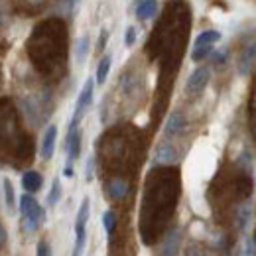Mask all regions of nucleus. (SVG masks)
Instances as JSON below:
<instances>
[{"label": "nucleus", "instance_id": "nucleus-1", "mask_svg": "<svg viewBox=\"0 0 256 256\" xmlns=\"http://www.w3.org/2000/svg\"><path fill=\"white\" fill-rule=\"evenodd\" d=\"M190 24H192L190 4L186 0H170L164 16L146 44L148 56L152 60L162 56L164 67H172V65L178 67L186 48V40L190 36Z\"/></svg>", "mask_w": 256, "mask_h": 256}, {"label": "nucleus", "instance_id": "nucleus-2", "mask_svg": "<svg viewBox=\"0 0 256 256\" xmlns=\"http://www.w3.org/2000/svg\"><path fill=\"white\" fill-rule=\"evenodd\" d=\"M69 34L62 18L40 22L28 38V56L44 75H62L67 65Z\"/></svg>", "mask_w": 256, "mask_h": 256}, {"label": "nucleus", "instance_id": "nucleus-3", "mask_svg": "<svg viewBox=\"0 0 256 256\" xmlns=\"http://www.w3.org/2000/svg\"><path fill=\"white\" fill-rule=\"evenodd\" d=\"M176 197H178V178L176 174L168 172L166 168L154 170L152 176L148 178V186H146V195H144V215H152V217H160L170 211H174L176 205Z\"/></svg>", "mask_w": 256, "mask_h": 256}, {"label": "nucleus", "instance_id": "nucleus-4", "mask_svg": "<svg viewBox=\"0 0 256 256\" xmlns=\"http://www.w3.org/2000/svg\"><path fill=\"white\" fill-rule=\"evenodd\" d=\"M20 213H22V226L28 232L38 230L40 224L46 221V211L34 199L32 193H24L22 195V199H20Z\"/></svg>", "mask_w": 256, "mask_h": 256}, {"label": "nucleus", "instance_id": "nucleus-5", "mask_svg": "<svg viewBox=\"0 0 256 256\" xmlns=\"http://www.w3.org/2000/svg\"><path fill=\"white\" fill-rule=\"evenodd\" d=\"M219 40H221V32H217V30H205V32L199 34L197 40H195V44H193V52H192L193 62H201L207 56H211L213 46Z\"/></svg>", "mask_w": 256, "mask_h": 256}, {"label": "nucleus", "instance_id": "nucleus-6", "mask_svg": "<svg viewBox=\"0 0 256 256\" xmlns=\"http://www.w3.org/2000/svg\"><path fill=\"white\" fill-rule=\"evenodd\" d=\"M93 93H95V81H93V79H87L85 85H83V89H81V93L77 96V104H75V112H73L71 124L79 126L83 114L87 112V108H89L91 102H93Z\"/></svg>", "mask_w": 256, "mask_h": 256}, {"label": "nucleus", "instance_id": "nucleus-7", "mask_svg": "<svg viewBox=\"0 0 256 256\" xmlns=\"http://www.w3.org/2000/svg\"><path fill=\"white\" fill-rule=\"evenodd\" d=\"M256 65V38L246 40L238 52V60H236V69L240 75H250Z\"/></svg>", "mask_w": 256, "mask_h": 256}, {"label": "nucleus", "instance_id": "nucleus-8", "mask_svg": "<svg viewBox=\"0 0 256 256\" xmlns=\"http://www.w3.org/2000/svg\"><path fill=\"white\" fill-rule=\"evenodd\" d=\"M209 79H211L209 67H197L192 75H190V79H188V85H186L188 95H199V93H203V89L207 87Z\"/></svg>", "mask_w": 256, "mask_h": 256}, {"label": "nucleus", "instance_id": "nucleus-9", "mask_svg": "<svg viewBox=\"0 0 256 256\" xmlns=\"http://www.w3.org/2000/svg\"><path fill=\"white\" fill-rule=\"evenodd\" d=\"M65 148H67V162H75L79 158V154H81V130H79V126L69 124Z\"/></svg>", "mask_w": 256, "mask_h": 256}, {"label": "nucleus", "instance_id": "nucleus-10", "mask_svg": "<svg viewBox=\"0 0 256 256\" xmlns=\"http://www.w3.org/2000/svg\"><path fill=\"white\" fill-rule=\"evenodd\" d=\"M104 193H106L108 199L120 201V199H124L128 193H130V184H128L124 178H112V180L106 182Z\"/></svg>", "mask_w": 256, "mask_h": 256}, {"label": "nucleus", "instance_id": "nucleus-11", "mask_svg": "<svg viewBox=\"0 0 256 256\" xmlns=\"http://www.w3.org/2000/svg\"><path fill=\"white\" fill-rule=\"evenodd\" d=\"M184 130H186V116H184V112H182V110H174V112L168 116V120H166L164 134H166L168 138H176V136H180Z\"/></svg>", "mask_w": 256, "mask_h": 256}, {"label": "nucleus", "instance_id": "nucleus-12", "mask_svg": "<svg viewBox=\"0 0 256 256\" xmlns=\"http://www.w3.org/2000/svg\"><path fill=\"white\" fill-rule=\"evenodd\" d=\"M178 160V152L170 142H162L154 152V166H172Z\"/></svg>", "mask_w": 256, "mask_h": 256}, {"label": "nucleus", "instance_id": "nucleus-13", "mask_svg": "<svg viewBox=\"0 0 256 256\" xmlns=\"http://www.w3.org/2000/svg\"><path fill=\"white\" fill-rule=\"evenodd\" d=\"M50 0H12V6L18 14H24V16H32L38 14Z\"/></svg>", "mask_w": 256, "mask_h": 256}, {"label": "nucleus", "instance_id": "nucleus-14", "mask_svg": "<svg viewBox=\"0 0 256 256\" xmlns=\"http://www.w3.org/2000/svg\"><path fill=\"white\" fill-rule=\"evenodd\" d=\"M56 140H58V126L52 124V126H48L46 134H44V140H42V158L44 160H50L54 156Z\"/></svg>", "mask_w": 256, "mask_h": 256}, {"label": "nucleus", "instance_id": "nucleus-15", "mask_svg": "<svg viewBox=\"0 0 256 256\" xmlns=\"http://www.w3.org/2000/svg\"><path fill=\"white\" fill-rule=\"evenodd\" d=\"M42 184H44V180H42V176L38 174V172H26L24 176H22V188L26 190L28 193H36L40 192V188H42Z\"/></svg>", "mask_w": 256, "mask_h": 256}, {"label": "nucleus", "instance_id": "nucleus-16", "mask_svg": "<svg viewBox=\"0 0 256 256\" xmlns=\"http://www.w3.org/2000/svg\"><path fill=\"white\" fill-rule=\"evenodd\" d=\"M156 10H158V0H142L136 8V18L138 20H150L152 16H156Z\"/></svg>", "mask_w": 256, "mask_h": 256}, {"label": "nucleus", "instance_id": "nucleus-17", "mask_svg": "<svg viewBox=\"0 0 256 256\" xmlns=\"http://www.w3.org/2000/svg\"><path fill=\"white\" fill-rule=\"evenodd\" d=\"M248 126L252 132V138L256 142V73L252 79V89H250V96H248Z\"/></svg>", "mask_w": 256, "mask_h": 256}, {"label": "nucleus", "instance_id": "nucleus-18", "mask_svg": "<svg viewBox=\"0 0 256 256\" xmlns=\"http://www.w3.org/2000/svg\"><path fill=\"white\" fill-rule=\"evenodd\" d=\"M178 246H180V232L178 230H172L168 236H166V242H164V254L172 256L178 252Z\"/></svg>", "mask_w": 256, "mask_h": 256}, {"label": "nucleus", "instance_id": "nucleus-19", "mask_svg": "<svg viewBox=\"0 0 256 256\" xmlns=\"http://www.w3.org/2000/svg\"><path fill=\"white\" fill-rule=\"evenodd\" d=\"M110 64H112L110 56H102V60L98 62V67H96V83H98V85H102V83L106 81L108 71H110Z\"/></svg>", "mask_w": 256, "mask_h": 256}, {"label": "nucleus", "instance_id": "nucleus-20", "mask_svg": "<svg viewBox=\"0 0 256 256\" xmlns=\"http://www.w3.org/2000/svg\"><path fill=\"white\" fill-rule=\"evenodd\" d=\"M89 209H91V201L89 197L83 199L79 211H77V219H75V226H87V221H89Z\"/></svg>", "mask_w": 256, "mask_h": 256}, {"label": "nucleus", "instance_id": "nucleus-21", "mask_svg": "<svg viewBox=\"0 0 256 256\" xmlns=\"http://www.w3.org/2000/svg\"><path fill=\"white\" fill-rule=\"evenodd\" d=\"M60 199H62V184H60V180H54L50 195H48V205L50 207H56L60 203Z\"/></svg>", "mask_w": 256, "mask_h": 256}, {"label": "nucleus", "instance_id": "nucleus-22", "mask_svg": "<svg viewBox=\"0 0 256 256\" xmlns=\"http://www.w3.org/2000/svg\"><path fill=\"white\" fill-rule=\"evenodd\" d=\"M102 226H104L108 236L114 232V228H116V215H114V211H104L102 213Z\"/></svg>", "mask_w": 256, "mask_h": 256}, {"label": "nucleus", "instance_id": "nucleus-23", "mask_svg": "<svg viewBox=\"0 0 256 256\" xmlns=\"http://www.w3.org/2000/svg\"><path fill=\"white\" fill-rule=\"evenodd\" d=\"M4 199H6L8 209H14V205H16V195H14V188H12V182H10V180H4Z\"/></svg>", "mask_w": 256, "mask_h": 256}, {"label": "nucleus", "instance_id": "nucleus-24", "mask_svg": "<svg viewBox=\"0 0 256 256\" xmlns=\"http://www.w3.org/2000/svg\"><path fill=\"white\" fill-rule=\"evenodd\" d=\"M87 52H89V38L83 36L79 42H77V62L83 64L85 58H87Z\"/></svg>", "mask_w": 256, "mask_h": 256}, {"label": "nucleus", "instance_id": "nucleus-25", "mask_svg": "<svg viewBox=\"0 0 256 256\" xmlns=\"http://www.w3.org/2000/svg\"><path fill=\"white\" fill-rule=\"evenodd\" d=\"M36 256H52V246L46 240H40L36 248Z\"/></svg>", "mask_w": 256, "mask_h": 256}, {"label": "nucleus", "instance_id": "nucleus-26", "mask_svg": "<svg viewBox=\"0 0 256 256\" xmlns=\"http://www.w3.org/2000/svg\"><path fill=\"white\" fill-rule=\"evenodd\" d=\"M134 42H136V30H134V26H130L126 30V38H124V44H126L128 48H132L134 46Z\"/></svg>", "mask_w": 256, "mask_h": 256}, {"label": "nucleus", "instance_id": "nucleus-27", "mask_svg": "<svg viewBox=\"0 0 256 256\" xmlns=\"http://www.w3.org/2000/svg\"><path fill=\"white\" fill-rule=\"evenodd\" d=\"M85 180H87V182H91V180H93V158H89V162H87V170H85Z\"/></svg>", "mask_w": 256, "mask_h": 256}, {"label": "nucleus", "instance_id": "nucleus-28", "mask_svg": "<svg viewBox=\"0 0 256 256\" xmlns=\"http://www.w3.org/2000/svg\"><path fill=\"white\" fill-rule=\"evenodd\" d=\"M246 254H248V256L256 254V242H254V240H250V238L246 240Z\"/></svg>", "mask_w": 256, "mask_h": 256}, {"label": "nucleus", "instance_id": "nucleus-29", "mask_svg": "<svg viewBox=\"0 0 256 256\" xmlns=\"http://www.w3.org/2000/svg\"><path fill=\"white\" fill-rule=\"evenodd\" d=\"M106 38H108V32H100V40H98V50H102L106 46Z\"/></svg>", "mask_w": 256, "mask_h": 256}, {"label": "nucleus", "instance_id": "nucleus-30", "mask_svg": "<svg viewBox=\"0 0 256 256\" xmlns=\"http://www.w3.org/2000/svg\"><path fill=\"white\" fill-rule=\"evenodd\" d=\"M6 238H8V236H6V230H4V226L0 223V248L6 244Z\"/></svg>", "mask_w": 256, "mask_h": 256}, {"label": "nucleus", "instance_id": "nucleus-31", "mask_svg": "<svg viewBox=\"0 0 256 256\" xmlns=\"http://www.w3.org/2000/svg\"><path fill=\"white\" fill-rule=\"evenodd\" d=\"M224 56H226V52H219V54H215V56H213V58H215V64H217V65L223 64Z\"/></svg>", "mask_w": 256, "mask_h": 256}, {"label": "nucleus", "instance_id": "nucleus-32", "mask_svg": "<svg viewBox=\"0 0 256 256\" xmlns=\"http://www.w3.org/2000/svg\"><path fill=\"white\" fill-rule=\"evenodd\" d=\"M64 176H65V178H73V168H71V162H67V166H65V170H64Z\"/></svg>", "mask_w": 256, "mask_h": 256}, {"label": "nucleus", "instance_id": "nucleus-33", "mask_svg": "<svg viewBox=\"0 0 256 256\" xmlns=\"http://www.w3.org/2000/svg\"><path fill=\"white\" fill-rule=\"evenodd\" d=\"M4 24V6H2V0H0V26Z\"/></svg>", "mask_w": 256, "mask_h": 256}, {"label": "nucleus", "instance_id": "nucleus-34", "mask_svg": "<svg viewBox=\"0 0 256 256\" xmlns=\"http://www.w3.org/2000/svg\"><path fill=\"white\" fill-rule=\"evenodd\" d=\"M254 242H256V234H254Z\"/></svg>", "mask_w": 256, "mask_h": 256}]
</instances>
